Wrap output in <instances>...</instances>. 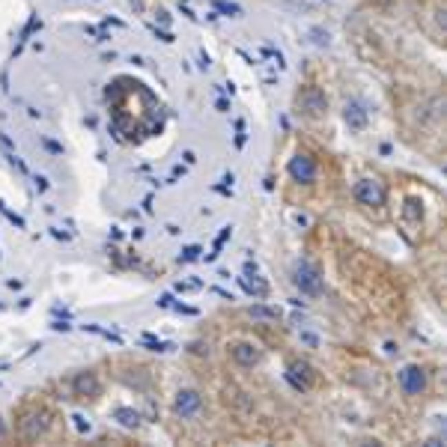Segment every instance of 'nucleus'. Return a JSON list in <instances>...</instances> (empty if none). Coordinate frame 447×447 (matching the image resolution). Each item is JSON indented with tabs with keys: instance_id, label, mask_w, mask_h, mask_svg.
<instances>
[{
	"instance_id": "1",
	"label": "nucleus",
	"mask_w": 447,
	"mask_h": 447,
	"mask_svg": "<svg viewBox=\"0 0 447 447\" xmlns=\"http://www.w3.org/2000/svg\"><path fill=\"white\" fill-rule=\"evenodd\" d=\"M9 429L21 444H51L63 438V411L51 397H24Z\"/></svg>"
},
{
	"instance_id": "2",
	"label": "nucleus",
	"mask_w": 447,
	"mask_h": 447,
	"mask_svg": "<svg viewBox=\"0 0 447 447\" xmlns=\"http://www.w3.org/2000/svg\"><path fill=\"white\" fill-rule=\"evenodd\" d=\"M322 179H325V164H322L319 149H313L310 143H298L283 167V191L286 200L307 203L313 194L322 191Z\"/></svg>"
},
{
	"instance_id": "3",
	"label": "nucleus",
	"mask_w": 447,
	"mask_h": 447,
	"mask_svg": "<svg viewBox=\"0 0 447 447\" xmlns=\"http://www.w3.org/2000/svg\"><path fill=\"white\" fill-rule=\"evenodd\" d=\"M400 122L406 138H424L426 140L441 143V129H444V105L441 96H429V93H408L400 98Z\"/></svg>"
},
{
	"instance_id": "4",
	"label": "nucleus",
	"mask_w": 447,
	"mask_h": 447,
	"mask_svg": "<svg viewBox=\"0 0 447 447\" xmlns=\"http://www.w3.org/2000/svg\"><path fill=\"white\" fill-rule=\"evenodd\" d=\"M352 203L358 212H364L370 221L384 224L391 215V185L379 170H361L352 179Z\"/></svg>"
},
{
	"instance_id": "5",
	"label": "nucleus",
	"mask_w": 447,
	"mask_h": 447,
	"mask_svg": "<svg viewBox=\"0 0 447 447\" xmlns=\"http://www.w3.org/2000/svg\"><path fill=\"white\" fill-rule=\"evenodd\" d=\"M331 111V96L328 89L316 84V80H304L298 84V93H295V116L307 125H319L328 120Z\"/></svg>"
},
{
	"instance_id": "6",
	"label": "nucleus",
	"mask_w": 447,
	"mask_h": 447,
	"mask_svg": "<svg viewBox=\"0 0 447 447\" xmlns=\"http://www.w3.org/2000/svg\"><path fill=\"white\" fill-rule=\"evenodd\" d=\"M227 358L239 370H257V367L265 361V346L248 334H239L227 343Z\"/></svg>"
},
{
	"instance_id": "7",
	"label": "nucleus",
	"mask_w": 447,
	"mask_h": 447,
	"mask_svg": "<svg viewBox=\"0 0 447 447\" xmlns=\"http://www.w3.org/2000/svg\"><path fill=\"white\" fill-rule=\"evenodd\" d=\"M397 384H400V397L406 402H424L429 397V373L426 367L420 364H408L402 367L400 375H397Z\"/></svg>"
},
{
	"instance_id": "8",
	"label": "nucleus",
	"mask_w": 447,
	"mask_h": 447,
	"mask_svg": "<svg viewBox=\"0 0 447 447\" xmlns=\"http://www.w3.org/2000/svg\"><path fill=\"white\" fill-rule=\"evenodd\" d=\"M170 411L182 424H200V417L206 411V400L197 388H179L173 393V402H170Z\"/></svg>"
},
{
	"instance_id": "9",
	"label": "nucleus",
	"mask_w": 447,
	"mask_h": 447,
	"mask_svg": "<svg viewBox=\"0 0 447 447\" xmlns=\"http://www.w3.org/2000/svg\"><path fill=\"white\" fill-rule=\"evenodd\" d=\"M66 391H69V397L78 402H96L105 391V382L96 370H80L66 382Z\"/></svg>"
},
{
	"instance_id": "10",
	"label": "nucleus",
	"mask_w": 447,
	"mask_h": 447,
	"mask_svg": "<svg viewBox=\"0 0 447 447\" xmlns=\"http://www.w3.org/2000/svg\"><path fill=\"white\" fill-rule=\"evenodd\" d=\"M12 435V429H9V424L3 420V415H0V441H3V438H9Z\"/></svg>"
}]
</instances>
